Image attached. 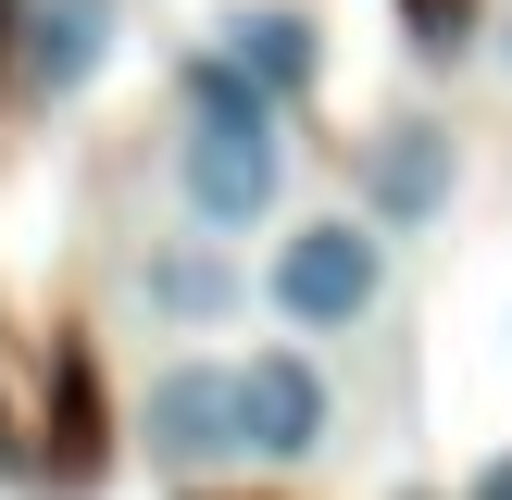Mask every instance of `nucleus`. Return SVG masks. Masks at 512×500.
Listing matches in <instances>:
<instances>
[{"label": "nucleus", "instance_id": "f257e3e1", "mask_svg": "<svg viewBox=\"0 0 512 500\" xmlns=\"http://www.w3.org/2000/svg\"><path fill=\"white\" fill-rule=\"evenodd\" d=\"M175 200H188L200 238H250L288 200V113L225 50H188L175 63Z\"/></svg>", "mask_w": 512, "mask_h": 500}, {"label": "nucleus", "instance_id": "f03ea898", "mask_svg": "<svg viewBox=\"0 0 512 500\" xmlns=\"http://www.w3.org/2000/svg\"><path fill=\"white\" fill-rule=\"evenodd\" d=\"M263 300L300 325V338H350V325L388 300V225L375 213H300L263 263Z\"/></svg>", "mask_w": 512, "mask_h": 500}, {"label": "nucleus", "instance_id": "7ed1b4c3", "mask_svg": "<svg viewBox=\"0 0 512 500\" xmlns=\"http://www.w3.org/2000/svg\"><path fill=\"white\" fill-rule=\"evenodd\" d=\"M138 450L163 475H200V463H238V375L225 363H150V388H138Z\"/></svg>", "mask_w": 512, "mask_h": 500}, {"label": "nucleus", "instance_id": "20e7f679", "mask_svg": "<svg viewBox=\"0 0 512 500\" xmlns=\"http://www.w3.org/2000/svg\"><path fill=\"white\" fill-rule=\"evenodd\" d=\"M450 188H463V138H450L438 113H388L363 138V213L388 225V238H413V225L450 213Z\"/></svg>", "mask_w": 512, "mask_h": 500}, {"label": "nucleus", "instance_id": "39448f33", "mask_svg": "<svg viewBox=\"0 0 512 500\" xmlns=\"http://www.w3.org/2000/svg\"><path fill=\"white\" fill-rule=\"evenodd\" d=\"M238 375V450L250 463H313L325 450V363L313 350H250V363H225Z\"/></svg>", "mask_w": 512, "mask_h": 500}, {"label": "nucleus", "instance_id": "423d86ee", "mask_svg": "<svg viewBox=\"0 0 512 500\" xmlns=\"http://www.w3.org/2000/svg\"><path fill=\"white\" fill-rule=\"evenodd\" d=\"M113 38H125V0H13V75L38 100H88L113 75Z\"/></svg>", "mask_w": 512, "mask_h": 500}, {"label": "nucleus", "instance_id": "0eeeda50", "mask_svg": "<svg viewBox=\"0 0 512 500\" xmlns=\"http://www.w3.org/2000/svg\"><path fill=\"white\" fill-rule=\"evenodd\" d=\"M213 50L275 100V113H288V100H313V75H325V25L300 13V0H238V13L213 25Z\"/></svg>", "mask_w": 512, "mask_h": 500}, {"label": "nucleus", "instance_id": "6e6552de", "mask_svg": "<svg viewBox=\"0 0 512 500\" xmlns=\"http://www.w3.org/2000/svg\"><path fill=\"white\" fill-rule=\"evenodd\" d=\"M138 313L175 325V338L225 325V313H238V263H225V238H150L138 250Z\"/></svg>", "mask_w": 512, "mask_h": 500}, {"label": "nucleus", "instance_id": "1a4fd4ad", "mask_svg": "<svg viewBox=\"0 0 512 500\" xmlns=\"http://www.w3.org/2000/svg\"><path fill=\"white\" fill-rule=\"evenodd\" d=\"M463 500H512V450H500V463H475V488Z\"/></svg>", "mask_w": 512, "mask_h": 500}, {"label": "nucleus", "instance_id": "9d476101", "mask_svg": "<svg viewBox=\"0 0 512 500\" xmlns=\"http://www.w3.org/2000/svg\"><path fill=\"white\" fill-rule=\"evenodd\" d=\"M500 75H512V0H500Z\"/></svg>", "mask_w": 512, "mask_h": 500}]
</instances>
